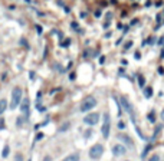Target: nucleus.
I'll use <instances>...</instances> for the list:
<instances>
[{"mask_svg": "<svg viewBox=\"0 0 164 161\" xmlns=\"http://www.w3.org/2000/svg\"><path fill=\"white\" fill-rule=\"evenodd\" d=\"M22 88L20 86H14L13 91H12V101H10V109H14V108L19 107L20 101H22Z\"/></svg>", "mask_w": 164, "mask_h": 161, "instance_id": "nucleus-1", "label": "nucleus"}, {"mask_svg": "<svg viewBox=\"0 0 164 161\" xmlns=\"http://www.w3.org/2000/svg\"><path fill=\"white\" fill-rule=\"evenodd\" d=\"M94 107H96V99L94 96H88V98H85L83 102H82L81 111L82 112H88V111H91Z\"/></svg>", "mask_w": 164, "mask_h": 161, "instance_id": "nucleus-2", "label": "nucleus"}, {"mask_svg": "<svg viewBox=\"0 0 164 161\" xmlns=\"http://www.w3.org/2000/svg\"><path fill=\"white\" fill-rule=\"evenodd\" d=\"M102 152H104V147H102L101 144H95L94 147L89 150V157H91L92 160H98V158H101Z\"/></svg>", "mask_w": 164, "mask_h": 161, "instance_id": "nucleus-3", "label": "nucleus"}, {"mask_svg": "<svg viewBox=\"0 0 164 161\" xmlns=\"http://www.w3.org/2000/svg\"><path fill=\"white\" fill-rule=\"evenodd\" d=\"M102 135H104V138H108L109 135V115L108 114H105L104 115V124H102Z\"/></svg>", "mask_w": 164, "mask_h": 161, "instance_id": "nucleus-4", "label": "nucleus"}, {"mask_svg": "<svg viewBox=\"0 0 164 161\" xmlns=\"http://www.w3.org/2000/svg\"><path fill=\"white\" fill-rule=\"evenodd\" d=\"M98 121H99V115L98 114H89V115H86L83 118V122L88 124V125H95Z\"/></svg>", "mask_w": 164, "mask_h": 161, "instance_id": "nucleus-5", "label": "nucleus"}, {"mask_svg": "<svg viewBox=\"0 0 164 161\" xmlns=\"http://www.w3.org/2000/svg\"><path fill=\"white\" fill-rule=\"evenodd\" d=\"M20 104H22V107H20V111H22V114H25V115H29V108H30V101H29V98H23L22 101H20Z\"/></svg>", "mask_w": 164, "mask_h": 161, "instance_id": "nucleus-6", "label": "nucleus"}, {"mask_svg": "<svg viewBox=\"0 0 164 161\" xmlns=\"http://www.w3.org/2000/svg\"><path fill=\"white\" fill-rule=\"evenodd\" d=\"M112 152H114V155H123V154H125L127 152V150H125V147L124 145H121V144H117V145H114L112 147Z\"/></svg>", "mask_w": 164, "mask_h": 161, "instance_id": "nucleus-7", "label": "nucleus"}, {"mask_svg": "<svg viewBox=\"0 0 164 161\" xmlns=\"http://www.w3.org/2000/svg\"><path fill=\"white\" fill-rule=\"evenodd\" d=\"M121 104H123V107H124V109L127 111V112H133V105L128 102V99L125 98V96H121Z\"/></svg>", "mask_w": 164, "mask_h": 161, "instance_id": "nucleus-8", "label": "nucleus"}, {"mask_svg": "<svg viewBox=\"0 0 164 161\" xmlns=\"http://www.w3.org/2000/svg\"><path fill=\"white\" fill-rule=\"evenodd\" d=\"M118 140H123L125 144H128V145H131V147H133V141H131V138H130L128 135H125V134H118Z\"/></svg>", "mask_w": 164, "mask_h": 161, "instance_id": "nucleus-9", "label": "nucleus"}, {"mask_svg": "<svg viewBox=\"0 0 164 161\" xmlns=\"http://www.w3.org/2000/svg\"><path fill=\"white\" fill-rule=\"evenodd\" d=\"M62 161H79V154H78V152L71 154V155H68L66 158H63Z\"/></svg>", "mask_w": 164, "mask_h": 161, "instance_id": "nucleus-10", "label": "nucleus"}, {"mask_svg": "<svg viewBox=\"0 0 164 161\" xmlns=\"http://www.w3.org/2000/svg\"><path fill=\"white\" fill-rule=\"evenodd\" d=\"M6 108H7V101L6 99H0V115L6 111Z\"/></svg>", "mask_w": 164, "mask_h": 161, "instance_id": "nucleus-11", "label": "nucleus"}, {"mask_svg": "<svg viewBox=\"0 0 164 161\" xmlns=\"http://www.w3.org/2000/svg\"><path fill=\"white\" fill-rule=\"evenodd\" d=\"M9 151H10V150H9V145H6V147L3 148V152H1V155H3V158H6V157L9 155Z\"/></svg>", "mask_w": 164, "mask_h": 161, "instance_id": "nucleus-12", "label": "nucleus"}, {"mask_svg": "<svg viewBox=\"0 0 164 161\" xmlns=\"http://www.w3.org/2000/svg\"><path fill=\"white\" fill-rule=\"evenodd\" d=\"M151 94H153V91H151V88H145V96L147 98H150Z\"/></svg>", "mask_w": 164, "mask_h": 161, "instance_id": "nucleus-13", "label": "nucleus"}, {"mask_svg": "<svg viewBox=\"0 0 164 161\" xmlns=\"http://www.w3.org/2000/svg\"><path fill=\"white\" fill-rule=\"evenodd\" d=\"M66 128H69V122H66V124H63V125L61 127V130H59V131H66Z\"/></svg>", "mask_w": 164, "mask_h": 161, "instance_id": "nucleus-14", "label": "nucleus"}, {"mask_svg": "<svg viewBox=\"0 0 164 161\" xmlns=\"http://www.w3.org/2000/svg\"><path fill=\"white\" fill-rule=\"evenodd\" d=\"M148 161H160V157H158L157 154H154V155H153V157H151Z\"/></svg>", "mask_w": 164, "mask_h": 161, "instance_id": "nucleus-15", "label": "nucleus"}, {"mask_svg": "<svg viewBox=\"0 0 164 161\" xmlns=\"http://www.w3.org/2000/svg\"><path fill=\"white\" fill-rule=\"evenodd\" d=\"M138 80H140V86L143 88V86H144V82H145V80H144V78H143V76H138Z\"/></svg>", "mask_w": 164, "mask_h": 161, "instance_id": "nucleus-16", "label": "nucleus"}, {"mask_svg": "<svg viewBox=\"0 0 164 161\" xmlns=\"http://www.w3.org/2000/svg\"><path fill=\"white\" fill-rule=\"evenodd\" d=\"M148 120H150V122H154V121H155V115H154L153 112H151L150 115H148Z\"/></svg>", "mask_w": 164, "mask_h": 161, "instance_id": "nucleus-17", "label": "nucleus"}, {"mask_svg": "<svg viewBox=\"0 0 164 161\" xmlns=\"http://www.w3.org/2000/svg\"><path fill=\"white\" fill-rule=\"evenodd\" d=\"M16 161H22V155H20V154L16 155Z\"/></svg>", "mask_w": 164, "mask_h": 161, "instance_id": "nucleus-18", "label": "nucleus"}, {"mask_svg": "<svg viewBox=\"0 0 164 161\" xmlns=\"http://www.w3.org/2000/svg\"><path fill=\"white\" fill-rule=\"evenodd\" d=\"M130 46H133V42H128V43H127V45H125V49H128V48H130Z\"/></svg>", "mask_w": 164, "mask_h": 161, "instance_id": "nucleus-19", "label": "nucleus"}, {"mask_svg": "<svg viewBox=\"0 0 164 161\" xmlns=\"http://www.w3.org/2000/svg\"><path fill=\"white\" fill-rule=\"evenodd\" d=\"M43 161H52V158H51V157L48 155V157H45V160H43Z\"/></svg>", "mask_w": 164, "mask_h": 161, "instance_id": "nucleus-20", "label": "nucleus"}, {"mask_svg": "<svg viewBox=\"0 0 164 161\" xmlns=\"http://www.w3.org/2000/svg\"><path fill=\"white\" fill-rule=\"evenodd\" d=\"M158 72H160V73L163 75V73H164V69H163V68H158Z\"/></svg>", "mask_w": 164, "mask_h": 161, "instance_id": "nucleus-21", "label": "nucleus"}, {"mask_svg": "<svg viewBox=\"0 0 164 161\" xmlns=\"http://www.w3.org/2000/svg\"><path fill=\"white\" fill-rule=\"evenodd\" d=\"M161 118H163V120H164V111H163V112H161Z\"/></svg>", "mask_w": 164, "mask_h": 161, "instance_id": "nucleus-22", "label": "nucleus"}]
</instances>
